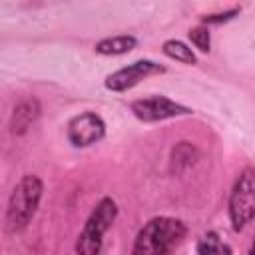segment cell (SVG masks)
<instances>
[{
  "instance_id": "cell-1",
  "label": "cell",
  "mask_w": 255,
  "mask_h": 255,
  "mask_svg": "<svg viewBox=\"0 0 255 255\" xmlns=\"http://www.w3.org/2000/svg\"><path fill=\"white\" fill-rule=\"evenodd\" d=\"M187 225L177 217H151L137 231L131 255H171V251L185 239Z\"/></svg>"
},
{
  "instance_id": "cell-2",
  "label": "cell",
  "mask_w": 255,
  "mask_h": 255,
  "mask_svg": "<svg viewBox=\"0 0 255 255\" xmlns=\"http://www.w3.org/2000/svg\"><path fill=\"white\" fill-rule=\"evenodd\" d=\"M42 193H44V183L38 175L26 173L18 179V183L14 185L8 197V205L4 213V227L8 233H18L28 227V223L34 219L38 211Z\"/></svg>"
},
{
  "instance_id": "cell-3",
  "label": "cell",
  "mask_w": 255,
  "mask_h": 255,
  "mask_svg": "<svg viewBox=\"0 0 255 255\" xmlns=\"http://www.w3.org/2000/svg\"><path fill=\"white\" fill-rule=\"evenodd\" d=\"M116 219H118V203L112 197H102L88 215L76 239L74 245L76 255H100L104 247V235L112 229Z\"/></svg>"
},
{
  "instance_id": "cell-4",
  "label": "cell",
  "mask_w": 255,
  "mask_h": 255,
  "mask_svg": "<svg viewBox=\"0 0 255 255\" xmlns=\"http://www.w3.org/2000/svg\"><path fill=\"white\" fill-rule=\"evenodd\" d=\"M227 213L233 231H243L255 219V167H245L229 193Z\"/></svg>"
},
{
  "instance_id": "cell-5",
  "label": "cell",
  "mask_w": 255,
  "mask_h": 255,
  "mask_svg": "<svg viewBox=\"0 0 255 255\" xmlns=\"http://www.w3.org/2000/svg\"><path fill=\"white\" fill-rule=\"evenodd\" d=\"M129 110L139 122H145V124H155V122H163V120L193 114L191 108H187L179 102H173L165 96H149V98L133 100L129 104Z\"/></svg>"
},
{
  "instance_id": "cell-6",
  "label": "cell",
  "mask_w": 255,
  "mask_h": 255,
  "mask_svg": "<svg viewBox=\"0 0 255 255\" xmlns=\"http://www.w3.org/2000/svg\"><path fill=\"white\" fill-rule=\"evenodd\" d=\"M165 72V66L153 62V60H135L116 72H112L104 86L106 90L110 92H116V94H122V92H128L131 90L133 86H137L141 80L149 78V76H157V74H163Z\"/></svg>"
},
{
  "instance_id": "cell-7",
  "label": "cell",
  "mask_w": 255,
  "mask_h": 255,
  "mask_svg": "<svg viewBox=\"0 0 255 255\" xmlns=\"http://www.w3.org/2000/svg\"><path fill=\"white\" fill-rule=\"evenodd\" d=\"M106 135V122L96 112H82L66 126V137L74 147H90Z\"/></svg>"
},
{
  "instance_id": "cell-8",
  "label": "cell",
  "mask_w": 255,
  "mask_h": 255,
  "mask_svg": "<svg viewBox=\"0 0 255 255\" xmlns=\"http://www.w3.org/2000/svg\"><path fill=\"white\" fill-rule=\"evenodd\" d=\"M38 116H40V104L36 100H24V102H20L14 108L12 118H10V129H12V133L22 135L36 122Z\"/></svg>"
},
{
  "instance_id": "cell-9",
  "label": "cell",
  "mask_w": 255,
  "mask_h": 255,
  "mask_svg": "<svg viewBox=\"0 0 255 255\" xmlns=\"http://www.w3.org/2000/svg\"><path fill=\"white\" fill-rule=\"evenodd\" d=\"M137 46V38L131 34H118V36H108L96 42L94 50L102 56H122L131 52Z\"/></svg>"
},
{
  "instance_id": "cell-10",
  "label": "cell",
  "mask_w": 255,
  "mask_h": 255,
  "mask_svg": "<svg viewBox=\"0 0 255 255\" xmlns=\"http://www.w3.org/2000/svg\"><path fill=\"white\" fill-rule=\"evenodd\" d=\"M197 255H233V249L227 241L221 239L217 231H205L195 243Z\"/></svg>"
},
{
  "instance_id": "cell-11",
  "label": "cell",
  "mask_w": 255,
  "mask_h": 255,
  "mask_svg": "<svg viewBox=\"0 0 255 255\" xmlns=\"http://www.w3.org/2000/svg\"><path fill=\"white\" fill-rule=\"evenodd\" d=\"M161 50H163V54H165L167 58H171V60H175V62H181V64H187V66L197 64L195 52H193L187 44H183V42H179V40H165L163 46H161Z\"/></svg>"
},
{
  "instance_id": "cell-12",
  "label": "cell",
  "mask_w": 255,
  "mask_h": 255,
  "mask_svg": "<svg viewBox=\"0 0 255 255\" xmlns=\"http://www.w3.org/2000/svg\"><path fill=\"white\" fill-rule=\"evenodd\" d=\"M191 44L199 50V52H209L211 50V36H209V30L201 24V26H195L187 32Z\"/></svg>"
},
{
  "instance_id": "cell-13",
  "label": "cell",
  "mask_w": 255,
  "mask_h": 255,
  "mask_svg": "<svg viewBox=\"0 0 255 255\" xmlns=\"http://www.w3.org/2000/svg\"><path fill=\"white\" fill-rule=\"evenodd\" d=\"M237 12H239V10H237V8H233V10L223 12V14H209V16H203V18H201V22H203V24H221V22H227V20L235 18V14H237Z\"/></svg>"
},
{
  "instance_id": "cell-14",
  "label": "cell",
  "mask_w": 255,
  "mask_h": 255,
  "mask_svg": "<svg viewBox=\"0 0 255 255\" xmlns=\"http://www.w3.org/2000/svg\"><path fill=\"white\" fill-rule=\"evenodd\" d=\"M247 255H255V237H253V241H251V247H249V253Z\"/></svg>"
}]
</instances>
